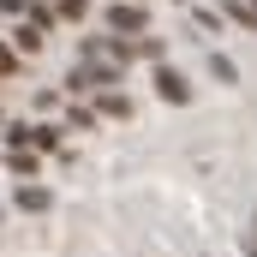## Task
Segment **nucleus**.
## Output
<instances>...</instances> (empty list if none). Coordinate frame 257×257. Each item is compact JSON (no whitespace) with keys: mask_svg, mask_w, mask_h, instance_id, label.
<instances>
[{"mask_svg":"<svg viewBox=\"0 0 257 257\" xmlns=\"http://www.w3.org/2000/svg\"><path fill=\"white\" fill-rule=\"evenodd\" d=\"M30 144L36 150H60V126H30Z\"/></svg>","mask_w":257,"mask_h":257,"instance_id":"423d86ee","label":"nucleus"},{"mask_svg":"<svg viewBox=\"0 0 257 257\" xmlns=\"http://www.w3.org/2000/svg\"><path fill=\"white\" fill-rule=\"evenodd\" d=\"M156 96H162V102H192V84H186L174 66H162V72H156Z\"/></svg>","mask_w":257,"mask_h":257,"instance_id":"f03ea898","label":"nucleus"},{"mask_svg":"<svg viewBox=\"0 0 257 257\" xmlns=\"http://www.w3.org/2000/svg\"><path fill=\"white\" fill-rule=\"evenodd\" d=\"M251 257H257V245H251Z\"/></svg>","mask_w":257,"mask_h":257,"instance_id":"4468645a","label":"nucleus"},{"mask_svg":"<svg viewBox=\"0 0 257 257\" xmlns=\"http://www.w3.org/2000/svg\"><path fill=\"white\" fill-rule=\"evenodd\" d=\"M0 72H18V54L12 48H0Z\"/></svg>","mask_w":257,"mask_h":257,"instance_id":"ddd939ff","label":"nucleus"},{"mask_svg":"<svg viewBox=\"0 0 257 257\" xmlns=\"http://www.w3.org/2000/svg\"><path fill=\"white\" fill-rule=\"evenodd\" d=\"M221 12H227V18H239V24H251V30H257V6H245V0H221Z\"/></svg>","mask_w":257,"mask_h":257,"instance_id":"39448f33","label":"nucleus"},{"mask_svg":"<svg viewBox=\"0 0 257 257\" xmlns=\"http://www.w3.org/2000/svg\"><path fill=\"white\" fill-rule=\"evenodd\" d=\"M96 126V108H72V132H90Z\"/></svg>","mask_w":257,"mask_h":257,"instance_id":"9b49d317","label":"nucleus"},{"mask_svg":"<svg viewBox=\"0 0 257 257\" xmlns=\"http://www.w3.org/2000/svg\"><path fill=\"white\" fill-rule=\"evenodd\" d=\"M60 12L66 18H84V0H60Z\"/></svg>","mask_w":257,"mask_h":257,"instance_id":"f8f14e48","label":"nucleus"},{"mask_svg":"<svg viewBox=\"0 0 257 257\" xmlns=\"http://www.w3.org/2000/svg\"><path fill=\"white\" fill-rule=\"evenodd\" d=\"M6 162H12V174H30V180H36V156H24V150H12Z\"/></svg>","mask_w":257,"mask_h":257,"instance_id":"1a4fd4ad","label":"nucleus"},{"mask_svg":"<svg viewBox=\"0 0 257 257\" xmlns=\"http://www.w3.org/2000/svg\"><path fill=\"white\" fill-rule=\"evenodd\" d=\"M12 42H18L24 54H36V48H42V30H36V24H18V30H12Z\"/></svg>","mask_w":257,"mask_h":257,"instance_id":"20e7f679","label":"nucleus"},{"mask_svg":"<svg viewBox=\"0 0 257 257\" xmlns=\"http://www.w3.org/2000/svg\"><path fill=\"white\" fill-rule=\"evenodd\" d=\"M108 30H114V36H144V6H138V0H120V6L108 12Z\"/></svg>","mask_w":257,"mask_h":257,"instance_id":"f257e3e1","label":"nucleus"},{"mask_svg":"<svg viewBox=\"0 0 257 257\" xmlns=\"http://www.w3.org/2000/svg\"><path fill=\"white\" fill-rule=\"evenodd\" d=\"M209 72H215L221 84H233V78H239V72H233V60H227V54H209Z\"/></svg>","mask_w":257,"mask_h":257,"instance_id":"6e6552de","label":"nucleus"},{"mask_svg":"<svg viewBox=\"0 0 257 257\" xmlns=\"http://www.w3.org/2000/svg\"><path fill=\"white\" fill-rule=\"evenodd\" d=\"M251 6H257V0H251Z\"/></svg>","mask_w":257,"mask_h":257,"instance_id":"2eb2a0df","label":"nucleus"},{"mask_svg":"<svg viewBox=\"0 0 257 257\" xmlns=\"http://www.w3.org/2000/svg\"><path fill=\"white\" fill-rule=\"evenodd\" d=\"M132 54H144V60H162V42H156V36H144V42H132Z\"/></svg>","mask_w":257,"mask_h":257,"instance_id":"9d476101","label":"nucleus"},{"mask_svg":"<svg viewBox=\"0 0 257 257\" xmlns=\"http://www.w3.org/2000/svg\"><path fill=\"white\" fill-rule=\"evenodd\" d=\"M102 114H132V102L120 96V90H102Z\"/></svg>","mask_w":257,"mask_h":257,"instance_id":"0eeeda50","label":"nucleus"},{"mask_svg":"<svg viewBox=\"0 0 257 257\" xmlns=\"http://www.w3.org/2000/svg\"><path fill=\"white\" fill-rule=\"evenodd\" d=\"M12 203H18V209H48V203H54V192H48V186H30V180H24Z\"/></svg>","mask_w":257,"mask_h":257,"instance_id":"7ed1b4c3","label":"nucleus"}]
</instances>
